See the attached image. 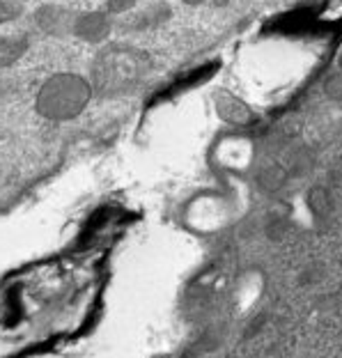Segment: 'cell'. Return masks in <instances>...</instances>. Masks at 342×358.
I'll list each match as a JSON object with an SVG mask.
<instances>
[{"instance_id": "6da1fadb", "label": "cell", "mask_w": 342, "mask_h": 358, "mask_svg": "<svg viewBox=\"0 0 342 358\" xmlns=\"http://www.w3.org/2000/svg\"><path fill=\"white\" fill-rule=\"evenodd\" d=\"M150 71V58L143 51L129 46H108L97 53L90 71V83L94 94L120 96L129 94L143 83Z\"/></svg>"}, {"instance_id": "7a4b0ae2", "label": "cell", "mask_w": 342, "mask_h": 358, "mask_svg": "<svg viewBox=\"0 0 342 358\" xmlns=\"http://www.w3.org/2000/svg\"><path fill=\"white\" fill-rule=\"evenodd\" d=\"M92 83L71 71L53 74L44 80L37 92V113L51 122H69L78 117L92 101Z\"/></svg>"}, {"instance_id": "3957f363", "label": "cell", "mask_w": 342, "mask_h": 358, "mask_svg": "<svg viewBox=\"0 0 342 358\" xmlns=\"http://www.w3.org/2000/svg\"><path fill=\"white\" fill-rule=\"evenodd\" d=\"M214 108H216V115L221 117L225 124H232V127H250L255 124V110L250 106L239 99L237 94L227 92V90H216L214 92Z\"/></svg>"}, {"instance_id": "277c9868", "label": "cell", "mask_w": 342, "mask_h": 358, "mask_svg": "<svg viewBox=\"0 0 342 358\" xmlns=\"http://www.w3.org/2000/svg\"><path fill=\"white\" fill-rule=\"evenodd\" d=\"M76 19H78L76 12L64 10V7H53V5L39 7L35 14L37 26L42 28L46 35H69V32H74Z\"/></svg>"}, {"instance_id": "5b68a950", "label": "cell", "mask_w": 342, "mask_h": 358, "mask_svg": "<svg viewBox=\"0 0 342 358\" xmlns=\"http://www.w3.org/2000/svg\"><path fill=\"white\" fill-rule=\"evenodd\" d=\"M74 35L90 44H101L111 35V16L108 12H85L78 14Z\"/></svg>"}, {"instance_id": "8992f818", "label": "cell", "mask_w": 342, "mask_h": 358, "mask_svg": "<svg viewBox=\"0 0 342 358\" xmlns=\"http://www.w3.org/2000/svg\"><path fill=\"white\" fill-rule=\"evenodd\" d=\"M30 46V39L26 35L16 37H0V69L10 67L16 60H21L26 55Z\"/></svg>"}, {"instance_id": "52a82bcc", "label": "cell", "mask_w": 342, "mask_h": 358, "mask_svg": "<svg viewBox=\"0 0 342 358\" xmlns=\"http://www.w3.org/2000/svg\"><path fill=\"white\" fill-rule=\"evenodd\" d=\"M324 92H327V96H331V99L342 101V74L340 71L338 74H331L327 78V83H324Z\"/></svg>"}, {"instance_id": "ba28073f", "label": "cell", "mask_w": 342, "mask_h": 358, "mask_svg": "<svg viewBox=\"0 0 342 358\" xmlns=\"http://www.w3.org/2000/svg\"><path fill=\"white\" fill-rule=\"evenodd\" d=\"M19 14H21L19 3H14V0H0V23L19 19Z\"/></svg>"}, {"instance_id": "9c48e42d", "label": "cell", "mask_w": 342, "mask_h": 358, "mask_svg": "<svg viewBox=\"0 0 342 358\" xmlns=\"http://www.w3.org/2000/svg\"><path fill=\"white\" fill-rule=\"evenodd\" d=\"M138 0H106V7H108V14H124L129 10H134Z\"/></svg>"}, {"instance_id": "30bf717a", "label": "cell", "mask_w": 342, "mask_h": 358, "mask_svg": "<svg viewBox=\"0 0 342 358\" xmlns=\"http://www.w3.org/2000/svg\"><path fill=\"white\" fill-rule=\"evenodd\" d=\"M182 3H186V5L195 7V5H202V3H205V0H182Z\"/></svg>"}, {"instance_id": "8fae6325", "label": "cell", "mask_w": 342, "mask_h": 358, "mask_svg": "<svg viewBox=\"0 0 342 358\" xmlns=\"http://www.w3.org/2000/svg\"><path fill=\"white\" fill-rule=\"evenodd\" d=\"M338 69H340V74H342V53H340V58H338Z\"/></svg>"}]
</instances>
